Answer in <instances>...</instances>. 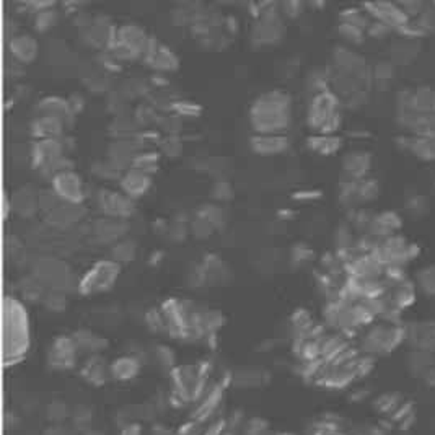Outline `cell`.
<instances>
[{
    "label": "cell",
    "instance_id": "1",
    "mask_svg": "<svg viewBox=\"0 0 435 435\" xmlns=\"http://www.w3.org/2000/svg\"><path fill=\"white\" fill-rule=\"evenodd\" d=\"M250 123L256 134L285 136L292 125V98L281 90L263 93L250 108Z\"/></svg>",
    "mask_w": 435,
    "mask_h": 435
},
{
    "label": "cell",
    "instance_id": "2",
    "mask_svg": "<svg viewBox=\"0 0 435 435\" xmlns=\"http://www.w3.org/2000/svg\"><path fill=\"white\" fill-rule=\"evenodd\" d=\"M3 356L6 364H17L30 349V323L25 305L7 297L3 305Z\"/></svg>",
    "mask_w": 435,
    "mask_h": 435
},
{
    "label": "cell",
    "instance_id": "3",
    "mask_svg": "<svg viewBox=\"0 0 435 435\" xmlns=\"http://www.w3.org/2000/svg\"><path fill=\"white\" fill-rule=\"evenodd\" d=\"M341 101L331 90L313 95L308 106V125L318 134L334 136L341 125Z\"/></svg>",
    "mask_w": 435,
    "mask_h": 435
},
{
    "label": "cell",
    "instance_id": "4",
    "mask_svg": "<svg viewBox=\"0 0 435 435\" xmlns=\"http://www.w3.org/2000/svg\"><path fill=\"white\" fill-rule=\"evenodd\" d=\"M121 272V264L113 259H103L98 261L90 271L82 277L79 285V292L82 295H95L110 290L116 284Z\"/></svg>",
    "mask_w": 435,
    "mask_h": 435
},
{
    "label": "cell",
    "instance_id": "5",
    "mask_svg": "<svg viewBox=\"0 0 435 435\" xmlns=\"http://www.w3.org/2000/svg\"><path fill=\"white\" fill-rule=\"evenodd\" d=\"M79 349L72 334L57 336L48 351V367L54 372L74 370L79 364Z\"/></svg>",
    "mask_w": 435,
    "mask_h": 435
},
{
    "label": "cell",
    "instance_id": "6",
    "mask_svg": "<svg viewBox=\"0 0 435 435\" xmlns=\"http://www.w3.org/2000/svg\"><path fill=\"white\" fill-rule=\"evenodd\" d=\"M97 205L103 217H114L128 221L136 212V201L125 196L123 191L101 190L97 194Z\"/></svg>",
    "mask_w": 435,
    "mask_h": 435
},
{
    "label": "cell",
    "instance_id": "7",
    "mask_svg": "<svg viewBox=\"0 0 435 435\" xmlns=\"http://www.w3.org/2000/svg\"><path fill=\"white\" fill-rule=\"evenodd\" d=\"M52 191L59 196L62 203L83 204L85 201V185L82 178L74 170L62 172L51 179Z\"/></svg>",
    "mask_w": 435,
    "mask_h": 435
},
{
    "label": "cell",
    "instance_id": "8",
    "mask_svg": "<svg viewBox=\"0 0 435 435\" xmlns=\"http://www.w3.org/2000/svg\"><path fill=\"white\" fill-rule=\"evenodd\" d=\"M129 230L128 221L124 219H114V217H101L93 223L92 233L93 239L101 245H111L118 243L123 240L125 233Z\"/></svg>",
    "mask_w": 435,
    "mask_h": 435
},
{
    "label": "cell",
    "instance_id": "9",
    "mask_svg": "<svg viewBox=\"0 0 435 435\" xmlns=\"http://www.w3.org/2000/svg\"><path fill=\"white\" fill-rule=\"evenodd\" d=\"M367 15L374 17L376 21H382L390 28L400 30L401 26L409 23V17L406 15L401 6H394L390 2H370L365 3Z\"/></svg>",
    "mask_w": 435,
    "mask_h": 435
},
{
    "label": "cell",
    "instance_id": "10",
    "mask_svg": "<svg viewBox=\"0 0 435 435\" xmlns=\"http://www.w3.org/2000/svg\"><path fill=\"white\" fill-rule=\"evenodd\" d=\"M116 41L125 44L128 48H131L132 51H136L139 56L143 57L149 51L154 38L147 34V31L142 26L134 25V23H125L118 26L116 30Z\"/></svg>",
    "mask_w": 435,
    "mask_h": 435
},
{
    "label": "cell",
    "instance_id": "11",
    "mask_svg": "<svg viewBox=\"0 0 435 435\" xmlns=\"http://www.w3.org/2000/svg\"><path fill=\"white\" fill-rule=\"evenodd\" d=\"M271 382V374L263 367H239L230 372V385L239 390L263 388Z\"/></svg>",
    "mask_w": 435,
    "mask_h": 435
},
{
    "label": "cell",
    "instance_id": "12",
    "mask_svg": "<svg viewBox=\"0 0 435 435\" xmlns=\"http://www.w3.org/2000/svg\"><path fill=\"white\" fill-rule=\"evenodd\" d=\"M149 67H152L156 74H167V72H176L179 67V59L172 49L159 41L152 43L149 51L143 56Z\"/></svg>",
    "mask_w": 435,
    "mask_h": 435
},
{
    "label": "cell",
    "instance_id": "13",
    "mask_svg": "<svg viewBox=\"0 0 435 435\" xmlns=\"http://www.w3.org/2000/svg\"><path fill=\"white\" fill-rule=\"evenodd\" d=\"M79 372L83 382L92 385V387H103V385H106L110 380H113L111 378L110 364H108L101 354L85 358V362L82 367H80Z\"/></svg>",
    "mask_w": 435,
    "mask_h": 435
},
{
    "label": "cell",
    "instance_id": "14",
    "mask_svg": "<svg viewBox=\"0 0 435 435\" xmlns=\"http://www.w3.org/2000/svg\"><path fill=\"white\" fill-rule=\"evenodd\" d=\"M250 145L256 155L272 156L289 150L290 142L287 136H279V134H254L250 139Z\"/></svg>",
    "mask_w": 435,
    "mask_h": 435
},
{
    "label": "cell",
    "instance_id": "15",
    "mask_svg": "<svg viewBox=\"0 0 435 435\" xmlns=\"http://www.w3.org/2000/svg\"><path fill=\"white\" fill-rule=\"evenodd\" d=\"M119 188L125 196H129L131 199L136 201L150 191L152 176L139 172L136 168H129L128 172H124L123 176H121Z\"/></svg>",
    "mask_w": 435,
    "mask_h": 435
},
{
    "label": "cell",
    "instance_id": "16",
    "mask_svg": "<svg viewBox=\"0 0 435 435\" xmlns=\"http://www.w3.org/2000/svg\"><path fill=\"white\" fill-rule=\"evenodd\" d=\"M36 114L59 119L64 124H70L75 116L69 101L59 97H46L39 100L38 105H36Z\"/></svg>",
    "mask_w": 435,
    "mask_h": 435
},
{
    "label": "cell",
    "instance_id": "17",
    "mask_svg": "<svg viewBox=\"0 0 435 435\" xmlns=\"http://www.w3.org/2000/svg\"><path fill=\"white\" fill-rule=\"evenodd\" d=\"M143 362L141 358H137L132 354H124V356L116 357L113 362L110 364L111 370V378L114 382H132L134 378H137L139 374L142 370Z\"/></svg>",
    "mask_w": 435,
    "mask_h": 435
},
{
    "label": "cell",
    "instance_id": "18",
    "mask_svg": "<svg viewBox=\"0 0 435 435\" xmlns=\"http://www.w3.org/2000/svg\"><path fill=\"white\" fill-rule=\"evenodd\" d=\"M8 49H10L13 61L20 62V64H30L38 56L39 46L31 34H15L10 39Z\"/></svg>",
    "mask_w": 435,
    "mask_h": 435
},
{
    "label": "cell",
    "instance_id": "19",
    "mask_svg": "<svg viewBox=\"0 0 435 435\" xmlns=\"http://www.w3.org/2000/svg\"><path fill=\"white\" fill-rule=\"evenodd\" d=\"M72 338L77 344L79 352L87 357L98 356V354L106 351L108 347V339L92 330H77L75 333H72Z\"/></svg>",
    "mask_w": 435,
    "mask_h": 435
},
{
    "label": "cell",
    "instance_id": "20",
    "mask_svg": "<svg viewBox=\"0 0 435 435\" xmlns=\"http://www.w3.org/2000/svg\"><path fill=\"white\" fill-rule=\"evenodd\" d=\"M64 123H61L59 119L48 118V116H36L30 125L31 136L36 141H43V139H62L64 137Z\"/></svg>",
    "mask_w": 435,
    "mask_h": 435
},
{
    "label": "cell",
    "instance_id": "21",
    "mask_svg": "<svg viewBox=\"0 0 435 435\" xmlns=\"http://www.w3.org/2000/svg\"><path fill=\"white\" fill-rule=\"evenodd\" d=\"M372 159L365 152H351L344 156L343 172L344 178L349 179H364L369 173Z\"/></svg>",
    "mask_w": 435,
    "mask_h": 435
},
{
    "label": "cell",
    "instance_id": "22",
    "mask_svg": "<svg viewBox=\"0 0 435 435\" xmlns=\"http://www.w3.org/2000/svg\"><path fill=\"white\" fill-rule=\"evenodd\" d=\"M10 204L12 212H17L21 217H31L39 209L38 192L28 190L26 186L21 188V190L13 192Z\"/></svg>",
    "mask_w": 435,
    "mask_h": 435
},
{
    "label": "cell",
    "instance_id": "23",
    "mask_svg": "<svg viewBox=\"0 0 435 435\" xmlns=\"http://www.w3.org/2000/svg\"><path fill=\"white\" fill-rule=\"evenodd\" d=\"M201 266H203L205 277H208V285H221L230 277V269H228L227 263L215 254L205 256Z\"/></svg>",
    "mask_w": 435,
    "mask_h": 435
},
{
    "label": "cell",
    "instance_id": "24",
    "mask_svg": "<svg viewBox=\"0 0 435 435\" xmlns=\"http://www.w3.org/2000/svg\"><path fill=\"white\" fill-rule=\"evenodd\" d=\"M343 141L336 136H326V134H315L307 139V147L318 155H333L341 149Z\"/></svg>",
    "mask_w": 435,
    "mask_h": 435
},
{
    "label": "cell",
    "instance_id": "25",
    "mask_svg": "<svg viewBox=\"0 0 435 435\" xmlns=\"http://www.w3.org/2000/svg\"><path fill=\"white\" fill-rule=\"evenodd\" d=\"M93 421H95V409H93V406L77 405L72 407L70 425L79 435L93 429Z\"/></svg>",
    "mask_w": 435,
    "mask_h": 435
},
{
    "label": "cell",
    "instance_id": "26",
    "mask_svg": "<svg viewBox=\"0 0 435 435\" xmlns=\"http://www.w3.org/2000/svg\"><path fill=\"white\" fill-rule=\"evenodd\" d=\"M137 256V243L134 240L123 239L111 246V259L118 264L131 263Z\"/></svg>",
    "mask_w": 435,
    "mask_h": 435
},
{
    "label": "cell",
    "instance_id": "27",
    "mask_svg": "<svg viewBox=\"0 0 435 435\" xmlns=\"http://www.w3.org/2000/svg\"><path fill=\"white\" fill-rule=\"evenodd\" d=\"M150 358L161 370L168 372V375L172 374V370L176 367V354H174L172 347L165 346V344H160V346H155L152 349Z\"/></svg>",
    "mask_w": 435,
    "mask_h": 435
},
{
    "label": "cell",
    "instance_id": "28",
    "mask_svg": "<svg viewBox=\"0 0 435 435\" xmlns=\"http://www.w3.org/2000/svg\"><path fill=\"white\" fill-rule=\"evenodd\" d=\"M160 160L161 156L160 154H156V152H152V150H145V152H141L136 159H134V163H132V168L139 170V172L149 174V176H152V174H155L156 172L160 170Z\"/></svg>",
    "mask_w": 435,
    "mask_h": 435
},
{
    "label": "cell",
    "instance_id": "29",
    "mask_svg": "<svg viewBox=\"0 0 435 435\" xmlns=\"http://www.w3.org/2000/svg\"><path fill=\"white\" fill-rule=\"evenodd\" d=\"M72 406L62 400H54L46 406V419L49 424H65L70 421Z\"/></svg>",
    "mask_w": 435,
    "mask_h": 435
},
{
    "label": "cell",
    "instance_id": "30",
    "mask_svg": "<svg viewBox=\"0 0 435 435\" xmlns=\"http://www.w3.org/2000/svg\"><path fill=\"white\" fill-rule=\"evenodd\" d=\"M407 149L414 152L419 159L435 160V137L409 139V147Z\"/></svg>",
    "mask_w": 435,
    "mask_h": 435
},
{
    "label": "cell",
    "instance_id": "31",
    "mask_svg": "<svg viewBox=\"0 0 435 435\" xmlns=\"http://www.w3.org/2000/svg\"><path fill=\"white\" fill-rule=\"evenodd\" d=\"M197 214H199L201 217H204L208 222L212 223V227L215 228V230H217V228H222L227 222L225 210L222 209V205H219L215 203L204 204L203 208L197 210Z\"/></svg>",
    "mask_w": 435,
    "mask_h": 435
},
{
    "label": "cell",
    "instance_id": "32",
    "mask_svg": "<svg viewBox=\"0 0 435 435\" xmlns=\"http://www.w3.org/2000/svg\"><path fill=\"white\" fill-rule=\"evenodd\" d=\"M57 21H59V12L56 10V7H51V8H46V10L36 13L33 23H34V28L38 30L39 33H46V31H49L57 25Z\"/></svg>",
    "mask_w": 435,
    "mask_h": 435
},
{
    "label": "cell",
    "instance_id": "33",
    "mask_svg": "<svg viewBox=\"0 0 435 435\" xmlns=\"http://www.w3.org/2000/svg\"><path fill=\"white\" fill-rule=\"evenodd\" d=\"M143 323H145V326L152 331V333L168 334L167 323H165V318H163V315H161L160 307L159 308H150V310L143 312Z\"/></svg>",
    "mask_w": 435,
    "mask_h": 435
},
{
    "label": "cell",
    "instance_id": "34",
    "mask_svg": "<svg viewBox=\"0 0 435 435\" xmlns=\"http://www.w3.org/2000/svg\"><path fill=\"white\" fill-rule=\"evenodd\" d=\"M41 303L44 305L46 310L52 313H61L67 310L69 300H67V295L64 292H59V290H48Z\"/></svg>",
    "mask_w": 435,
    "mask_h": 435
},
{
    "label": "cell",
    "instance_id": "35",
    "mask_svg": "<svg viewBox=\"0 0 435 435\" xmlns=\"http://www.w3.org/2000/svg\"><path fill=\"white\" fill-rule=\"evenodd\" d=\"M341 23L357 26V28L367 31L370 25V20L369 15H367V13H362V10H358V8H346L344 12H341Z\"/></svg>",
    "mask_w": 435,
    "mask_h": 435
},
{
    "label": "cell",
    "instance_id": "36",
    "mask_svg": "<svg viewBox=\"0 0 435 435\" xmlns=\"http://www.w3.org/2000/svg\"><path fill=\"white\" fill-rule=\"evenodd\" d=\"M315 258V251L305 243H297L290 250V264L295 267H302L303 264L310 263Z\"/></svg>",
    "mask_w": 435,
    "mask_h": 435
},
{
    "label": "cell",
    "instance_id": "37",
    "mask_svg": "<svg viewBox=\"0 0 435 435\" xmlns=\"http://www.w3.org/2000/svg\"><path fill=\"white\" fill-rule=\"evenodd\" d=\"M190 232L192 236H196V239L204 240L212 235V233L215 232V228L212 227V223L205 221L204 217H201L199 214H196V217L190 222Z\"/></svg>",
    "mask_w": 435,
    "mask_h": 435
},
{
    "label": "cell",
    "instance_id": "38",
    "mask_svg": "<svg viewBox=\"0 0 435 435\" xmlns=\"http://www.w3.org/2000/svg\"><path fill=\"white\" fill-rule=\"evenodd\" d=\"M172 111L178 118H196L203 113V108L188 100H174Z\"/></svg>",
    "mask_w": 435,
    "mask_h": 435
},
{
    "label": "cell",
    "instance_id": "39",
    "mask_svg": "<svg viewBox=\"0 0 435 435\" xmlns=\"http://www.w3.org/2000/svg\"><path fill=\"white\" fill-rule=\"evenodd\" d=\"M271 432V424L263 418H248L240 435H267Z\"/></svg>",
    "mask_w": 435,
    "mask_h": 435
},
{
    "label": "cell",
    "instance_id": "40",
    "mask_svg": "<svg viewBox=\"0 0 435 435\" xmlns=\"http://www.w3.org/2000/svg\"><path fill=\"white\" fill-rule=\"evenodd\" d=\"M93 173H95L98 178L106 179V181H118V183L121 176H123V173H121L119 170H116L108 160L98 161V163L93 165Z\"/></svg>",
    "mask_w": 435,
    "mask_h": 435
},
{
    "label": "cell",
    "instance_id": "41",
    "mask_svg": "<svg viewBox=\"0 0 435 435\" xmlns=\"http://www.w3.org/2000/svg\"><path fill=\"white\" fill-rule=\"evenodd\" d=\"M160 150H161V154L174 159V156H178L183 150L181 139H179L178 136H165L160 141Z\"/></svg>",
    "mask_w": 435,
    "mask_h": 435
},
{
    "label": "cell",
    "instance_id": "42",
    "mask_svg": "<svg viewBox=\"0 0 435 435\" xmlns=\"http://www.w3.org/2000/svg\"><path fill=\"white\" fill-rule=\"evenodd\" d=\"M339 34L343 36V39H346L347 43H352V44H358L364 41L365 38V31L357 28V26H352V25H347V23H341L339 25Z\"/></svg>",
    "mask_w": 435,
    "mask_h": 435
},
{
    "label": "cell",
    "instance_id": "43",
    "mask_svg": "<svg viewBox=\"0 0 435 435\" xmlns=\"http://www.w3.org/2000/svg\"><path fill=\"white\" fill-rule=\"evenodd\" d=\"M212 197L217 203H227L233 197V188L228 181H217L212 188Z\"/></svg>",
    "mask_w": 435,
    "mask_h": 435
},
{
    "label": "cell",
    "instance_id": "44",
    "mask_svg": "<svg viewBox=\"0 0 435 435\" xmlns=\"http://www.w3.org/2000/svg\"><path fill=\"white\" fill-rule=\"evenodd\" d=\"M41 435H77L72 425L67 424H51L49 427L43 430Z\"/></svg>",
    "mask_w": 435,
    "mask_h": 435
},
{
    "label": "cell",
    "instance_id": "45",
    "mask_svg": "<svg viewBox=\"0 0 435 435\" xmlns=\"http://www.w3.org/2000/svg\"><path fill=\"white\" fill-rule=\"evenodd\" d=\"M203 430H204V424L191 419V421H188L183 427H179L176 432L178 435H203Z\"/></svg>",
    "mask_w": 435,
    "mask_h": 435
},
{
    "label": "cell",
    "instance_id": "46",
    "mask_svg": "<svg viewBox=\"0 0 435 435\" xmlns=\"http://www.w3.org/2000/svg\"><path fill=\"white\" fill-rule=\"evenodd\" d=\"M390 26H387L382 21H370L369 28H367V33H369L372 38H385L390 33Z\"/></svg>",
    "mask_w": 435,
    "mask_h": 435
},
{
    "label": "cell",
    "instance_id": "47",
    "mask_svg": "<svg viewBox=\"0 0 435 435\" xmlns=\"http://www.w3.org/2000/svg\"><path fill=\"white\" fill-rule=\"evenodd\" d=\"M392 75H393V70H392V67L387 64V62H382V64H378L374 70V77H375V80H378V82H385V80L392 77Z\"/></svg>",
    "mask_w": 435,
    "mask_h": 435
},
{
    "label": "cell",
    "instance_id": "48",
    "mask_svg": "<svg viewBox=\"0 0 435 435\" xmlns=\"http://www.w3.org/2000/svg\"><path fill=\"white\" fill-rule=\"evenodd\" d=\"M281 12H282V15L295 18L300 12H302V3L300 2H284L281 6Z\"/></svg>",
    "mask_w": 435,
    "mask_h": 435
},
{
    "label": "cell",
    "instance_id": "49",
    "mask_svg": "<svg viewBox=\"0 0 435 435\" xmlns=\"http://www.w3.org/2000/svg\"><path fill=\"white\" fill-rule=\"evenodd\" d=\"M142 434H143L142 423H131V424L123 425V427H119V435H142Z\"/></svg>",
    "mask_w": 435,
    "mask_h": 435
},
{
    "label": "cell",
    "instance_id": "50",
    "mask_svg": "<svg viewBox=\"0 0 435 435\" xmlns=\"http://www.w3.org/2000/svg\"><path fill=\"white\" fill-rule=\"evenodd\" d=\"M150 435H178L176 430L170 429L168 425L161 423H154L150 427Z\"/></svg>",
    "mask_w": 435,
    "mask_h": 435
},
{
    "label": "cell",
    "instance_id": "51",
    "mask_svg": "<svg viewBox=\"0 0 435 435\" xmlns=\"http://www.w3.org/2000/svg\"><path fill=\"white\" fill-rule=\"evenodd\" d=\"M294 197L300 201H316L318 197H321V192L316 190H303V191L295 192Z\"/></svg>",
    "mask_w": 435,
    "mask_h": 435
},
{
    "label": "cell",
    "instance_id": "52",
    "mask_svg": "<svg viewBox=\"0 0 435 435\" xmlns=\"http://www.w3.org/2000/svg\"><path fill=\"white\" fill-rule=\"evenodd\" d=\"M67 101H69V105L72 108V111H74V114L80 113V111H82L83 106H85V100L82 98V95H72L70 98H67Z\"/></svg>",
    "mask_w": 435,
    "mask_h": 435
},
{
    "label": "cell",
    "instance_id": "53",
    "mask_svg": "<svg viewBox=\"0 0 435 435\" xmlns=\"http://www.w3.org/2000/svg\"><path fill=\"white\" fill-rule=\"evenodd\" d=\"M88 87H90V90H93V92H98V87H100V92H106L108 90V85H106L105 79H93L92 85H88Z\"/></svg>",
    "mask_w": 435,
    "mask_h": 435
},
{
    "label": "cell",
    "instance_id": "54",
    "mask_svg": "<svg viewBox=\"0 0 435 435\" xmlns=\"http://www.w3.org/2000/svg\"><path fill=\"white\" fill-rule=\"evenodd\" d=\"M17 423H18L17 416H15V414H12L10 411H7V412H6V427H7V429L15 427Z\"/></svg>",
    "mask_w": 435,
    "mask_h": 435
},
{
    "label": "cell",
    "instance_id": "55",
    "mask_svg": "<svg viewBox=\"0 0 435 435\" xmlns=\"http://www.w3.org/2000/svg\"><path fill=\"white\" fill-rule=\"evenodd\" d=\"M82 435H106V434H105V432H103V430H100V429L93 427V429H90V430H87V432H83Z\"/></svg>",
    "mask_w": 435,
    "mask_h": 435
},
{
    "label": "cell",
    "instance_id": "56",
    "mask_svg": "<svg viewBox=\"0 0 435 435\" xmlns=\"http://www.w3.org/2000/svg\"><path fill=\"white\" fill-rule=\"evenodd\" d=\"M161 256H163V254H161V251H155L154 256H152V258H154V261H155V263H154V266H156V264H160V259H161Z\"/></svg>",
    "mask_w": 435,
    "mask_h": 435
}]
</instances>
